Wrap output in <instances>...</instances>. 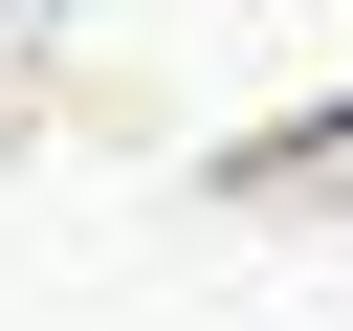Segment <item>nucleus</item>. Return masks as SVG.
I'll use <instances>...</instances> for the list:
<instances>
[{
    "mask_svg": "<svg viewBox=\"0 0 353 331\" xmlns=\"http://www.w3.org/2000/svg\"><path fill=\"white\" fill-rule=\"evenodd\" d=\"M0 22H44V0H0Z\"/></svg>",
    "mask_w": 353,
    "mask_h": 331,
    "instance_id": "f257e3e1",
    "label": "nucleus"
}]
</instances>
